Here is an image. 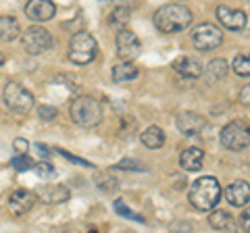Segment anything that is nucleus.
I'll return each mask as SVG.
<instances>
[{"instance_id":"4","label":"nucleus","mask_w":250,"mask_h":233,"mask_svg":"<svg viewBox=\"0 0 250 233\" xmlns=\"http://www.w3.org/2000/svg\"><path fill=\"white\" fill-rule=\"evenodd\" d=\"M98 42L88 32H77L69 42V58L75 65H88L96 58Z\"/></svg>"},{"instance_id":"18","label":"nucleus","mask_w":250,"mask_h":233,"mask_svg":"<svg viewBox=\"0 0 250 233\" xmlns=\"http://www.w3.org/2000/svg\"><path fill=\"white\" fill-rule=\"evenodd\" d=\"M138 67L131 63V60H123L121 65H115L113 69V81L117 83H123V81H131L138 77Z\"/></svg>"},{"instance_id":"7","label":"nucleus","mask_w":250,"mask_h":233,"mask_svg":"<svg viewBox=\"0 0 250 233\" xmlns=\"http://www.w3.org/2000/svg\"><path fill=\"white\" fill-rule=\"evenodd\" d=\"M21 44H23V48H25V52H29V54H42L48 48H52V36L48 29H44L42 25H34L23 32Z\"/></svg>"},{"instance_id":"23","label":"nucleus","mask_w":250,"mask_h":233,"mask_svg":"<svg viewBox=\"0 0 250 233\" xmlns=\"http://www.w3.org/2000/svg\"><path fill=\"white\" fill-rule=\"evenodd\" d=\"M127 21H129V9H127V6H125V4L115 6L113 13H111V25L117 27V29H123Z\"/></svg>"},{"instance_id":"30","label":"nucleus","mask_w":250,"mask_h":233,"mask_svg":"<svg viewBox=\"0 0 250 233\" xmlns=\"http://www.w3.org/2000/svg\"><path fill=\"white\" fill-rule=\"evenodd\" d=\"M115 206H117V211H119V213H123V216H129V219H136V221H144L142 216H136L134 213H129L127 208H123V204H121V202H117Z\"/></svg>"},{"instance_id":"19","label":"nucleus","mask_w":250,"mask_h":233,"mask_svg":"<svg viewBox=\"0 0 250 233\" xmlns=\"http://www.w3.org/2000/svg\"><path fill=\"white\" fill-rule=\"evenodd\" d=\"M142 144L146 146V148H150V150L161 148V146L165 144V131H163L161 127H156V125H150L142 134Z\"/></svg>"},{"instance_id":"27","label":"nucleus","mask_w":250,"mask_h":233,"mask_svg":"<svg viewBox=\"0 0 250 233\" xmlns=\"http://www.w3.org/2000/svg\"><path fill=\"white\" fill-rule=\"evenodd\" d=\"M240 227H242V231H250V208H246V211H242V214H240Z\"/></svg>"},{"instance_id":"3","label":"nucleus","mask_w":250,"mask_h":233,"mask_svg":"<svg viewBox=\"0 0 250 233\" xmlns=\"http://www.w3.org/2000/svg\"><path fill=\"white\" fill-rule=\"evenodd\" d=\"M71 121L75 125L85 127V129H92L100 125L103 121V106L94 96H77L73 102H71Z\"/></svg>"},{"instance_id":"15","label":"nucleus","mask_w":250,"mask_h":233,"mask_svg":"<svg viewBox=\"0 0 250 233\" xmlns=\"http://www.w3.org/2000/svg\"><path fill=\"white\" fill-rule=\"evenodd\" d=\"M69 196H71V192H69L65 185H44V188L38 192V198H40L42 202H46V204H59V202H65L69 200Z\"/></svg>"},{"instance_id":"5","label":"nucleus","mask_w":250,"mask_h":233,"mask_svg":"<svg viewBox=\"0 0 250 233\" xmlns=\"http://www.w3.org/2000/svg\"><path fill=\"white\" fill-rule=\"evenodd\" d=\"M2 96H4V104L17 115H27L34 108V94L27 88H23L19 81L6 83L2 90Z\"/></svg>"},{"instance_id":"21","label":"nucleus","mask_w":250,"mask_h":233,"mask_svg":"<svg viewBox=\"0 0 250 233\" xmlns=\"http://www.w3.org/2000/svg\"><path fill=\"white\" fill-rule=\"evenodd\" d=\"M208 225L217 231H223V229H229L231 227V216L229 213L225 211H213L208 214Z\"/></svg>"},{"instance_id":"2","label":"nucleus","mask_w":250,"mask_h":233,"mask_svg":"<svg viewBox=\"0 0 250 233\" xmlns=\"http://www.w3.org/2000/svg\"><path fill=\"white\" fill-rule=\"evenodd\" d=\"M188 198H190V204L198 211H210L221 200V185L215 177H200L192 183Z\"/></svg>"},{"instance_id":"32","label":"nucleus","mask_w":250,"mask_h":233,"mask_svg":"<svg viewBox=\"0 0 250 233\" xmlns=\"http://www.w3.org/2000/svg\"><path fill=\"white\" fill-rule=\"evenodd\" d=\"M4 60H6V57H4V54H2V52H0V67H2V65H4Z\"/></svg>"},{"instance_id":"28","label":"nucleus","mask_w":250,"mask_h":233,"mask_svg":"<svg viewBox=\"0 0 250 233\" xmlns=\"http://www.w3.org/2000/svg\"><path fill=\"white\" fill-rule=\"evenodd\" d=\"M119 169H134V171H144V165L138 160H121Z\"/></svg>"},{"instance_id":"22","label":"nucleus","mask_w":250,"mask_h":233,"mask_svg":"<svg viewBox=\"0 0 250 233\" xmlns=\"http://www.w3.org/2000/svg\"><path fill=\"white\" fill-rule=\"evenodd\" d=\"M228 71H229V63L225 58H215L208 63V75L213 79H223L228 75Z\"/></svg>"},{"instance_id":"1","label":"nucleus","mask_w":250,"mask_h":233,"mask_svg":"<svg viewBox=\"0 0 250 233\" xmlns=\"http://www.w3.org/2000/svg\"><path fill=\"white\" fill-rule=\"evenodd\" d=\"M192 19H194L192 11L184 4H177V2L161 6V9L154 13V25L163 34L184 32V29H188L192 25Z\"/></svg>"},{"instance_id":"25","label":"nucleus","mask_w":250,"mask_h":233,"mask_svg":"<svg viewBox=\"0 0 250 233\" xmlns=\"http://www.w3.org/2000/svg\"><path fill=\"white\" fill-rule=\"evenodd\" d=\"M36 162L31 160L29 156H25V154H21V156L17 158H13V167L17 169V171H29V169H34Z\"/></svg>"},{"instance_id":"33","label":"nucleus","mask_w":250,"mask_h":233,"mask_svg":"<svg viewBox=\"0 0 250 233\" xmlns=\"http://www.w3.org/2000/svg\"><path fill=\"white\" fill-rule=\"evenodd\" d=\"M248 2H250V0H248Z\"/></svg>"},{"instance_id":"31","label":"nucleus","mask_w":250,"mask_h":233,"mask_svg":"<svg viewBox=\"0 0 250 233\" xmlns=\"http://www.w3.org/2000/svg\"><path fill=\"white\" fill-rule=\"evenodd\" d=\"M240 102L242 104H250V85L242 88V92H240Z\"/></svg>"},{"instance_id":"14","label":"nucleus","mask_w":250,"mask_h":233,"mask_svg":"<svg viewBox=\"0 0 250 233\" xmlns=\"http://www.w3.org/2000/svg\"><path fill=\"white\" fill-rule=\"evenodd\" d=\"M225 200L231 206L242 208L250 202V183L248 181H233L225 188Z\"/></svg>"},{"instance_id":"8","label":"nucleus","mask_w":250,"mask_h":233,"mask_svg":"<svg viewBox=\"0 0 250 233\" xmlns=\"http://www.w3.org/2000/svg\"><path fill=\"white\" fill-rule=\"evenodd\" d=\"M192 42L198 50H215L223 42V32L217 25L210 23H202L192 32Z\"/></svg>"},{"instance_id":"20","label":"nucleus","mask_w":250,"mask_h":233,"mask_svg":"<svg viewBox=\"0 0 250 233\" xmlns=\"http://www.w3.org/2000/svg\"><path fill=\"white\" fill-rule=\"evenodd\" d=\"M21 34V27L17 19L13 17H0V42H11Z\"/></svg>"},{"instance_id":"6","label":"nucleus","mask_w":250,"mask_h":233,"mask_svg":"<svg viewBox=\"0 0 250 233\" xmlns=\"http://www.w3.org/2000/svg\"><path fill=\"white\" fill-rule=\"evenodd\" d=\"M221 144L231 152H240L250 146V125L246 121H229L221 129Z\"/></svg>"},{"instance_id":"29","label":"nucleus","mask_w":250,"mask_h":233,"mask_svg":"<svg viewBox=\"0 0 250 233\" xmlns=\"http://www.w3.org/2000/svg\"><path fill=\"white\" fill-rule=\"evenodd\" d=\"M15 150H17L19 154H25L27 152V148H29V144L25 142V139H21V137H17V139H15Z\"/></svg>"},{"instance_id":"24","label":"nucleus","mask_w":250,"mask_h":233,"mask_svg":"<svg viewBox=\"0 0 250 233\" xmlns=\"http://www.w3.org/2000/svg\"><path fill=\"white\" fill-rule=\"evenodd\" d=\"M231 69L240 77H250V54H238L231 63Z\"/></svg>"},{"instance_id":"11","label":"nucleus","mask_w":250,"mask_h":233,"mask_svg":"<svg viewBox=\"0 0 250 233\" xmlns=\"http://www.w3.org/2000/svg\"><path fill=\"white\" fill-rule=\"evenodd\" d=\"M38 196L34 192L29 190H15L9 198V211L15 214V216H23L27 214L31 208H34Z\"/></svg>"},{"instance_id":"10","label":"nucleus","mask_w":250,"mask_h":233,"mask_svg":"<svg viewBox=\"0 0 250 233\" xmlns=\"http://www.w3.org/2000/svg\"><path fill=\"white\" fill-rule=\"evenodd\" d=\"M175 125L184 136H198L208 127V119L207 116H202V115H198V113L186 111V113L177 115Z\"/></svg>"},{"instance_id":"13","label":"nucleus","mask_w":250,"mask_h":233,"mask_svg":"<svg viewBox=\"0 0 250 233\" xmlns=\"http://www.w3.org/2000/svg\"><path fill=\"white\" fill-rule=\"evenodd\" d=\"M217 19L221 21L223 27L231 29V32H240L246 27V13L238 9H229V6H219L217 9Z\"/></svg>"},{"instance_id":"17","label":"nucleus","mask_w":250,"mask_h":233,"mask_svg":"<svg viewBox=\"0 0 250 233\" xmlns=\"http://www.w3.org/2000/svg\"><path fill=\"white\" fill-rule=\"evenodd\" d=\"M202 160H205V152L196 146H192V148H186L182 152V156H179V165H182L186 171H198L202 167Z\"/></svg>"},{"instance_id":"26","label":"nucleus","mask_w":250,"mask_h":233,"mask_svg":"<svg viewBox=\"0 0 250 233\" xmlns=\"http://www.w3.org/2000/svg\"><path fill=\"white\" fill-rule=\"evenodd\" d=\"M38 115H40V119H44V121H52L54 116L59 115V111L52 106H40L38 108Z\"/></svg>"},{"instance_id":"9","label":"nucleus","mask_w":250,"mask_h":233,"mask_svg":"<svg viewBox=\"0 0 250 233\" xmlns=\"http://www.w3.org/2000/svg\"><path fill=\"white\" fill-rule=\"evenodd\" d=\"M115 44H117V54H119L121 60H134L140 57V50H142V42L138 40V36L125 27L119 29Z\"/></svg>"},{"instance_id":"12","label":"nucleus","mask_w":250,"mask_h":233,"mask_svg":"<svg viewBox=\"0 0 250 233\" xmlns=\"http://www.w3.org/2000/svg\"><path fill=\"white\" fill-rule=\"evenodd\" d=\"M54 13H57V6H54L52 0H29L25 4V15L31 21L38 23L52 19Z\"/></svg>"},{"instance_id":"16","label":"nucleus","mask_w":250,"mask_h":233,"mask_svg":"<svg viewBox=\"0 0 250 233\" xmlns=\"http://www.w3.org/2000/svg\"><path fill=\"white\" fill-rule=\"evenodd\" d=\"M173 69L179 73V75H184V77H200L202 75V63L196 58H192V57H179L173 60Z\"/></svg>"}]
</instances>
